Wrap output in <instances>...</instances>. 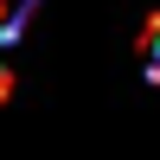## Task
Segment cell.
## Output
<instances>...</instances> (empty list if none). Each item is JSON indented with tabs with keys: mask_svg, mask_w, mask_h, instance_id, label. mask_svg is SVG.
<instances>
[{
	"mask_svg": "<svg viewBox=\"0 0 160 160\" xmlns=\"http://www.w3.org/2000/svg\"><path fill=\"white\" fill-rule=\"evenodd\" d=\"M0 96H7V71H0Z\"/></svg>",
	"mask_w": 160,
	"mask_h": 160,
	"instance_id": "obj_3",
	"label": "cell"
},
{
	"mask_svg": "<svg viewBox=\"0 0 160 160\" xmlns=\"http://www.w3.org/2000/svg\"><path fill=\"white\" fill-rule=\"evenodd\" d=\"M38 0H0V45H13V38L26 32V19H32Z\"/></svg>",
	"mask_w": 160,
	"mask_h": 160,
	"instance_id": "obj_1",
	"label": "cell"
},
{
	"mask_svg": "<svg viewBox=\"0 0 160 160\" xmlns=\"http://www.w3.org/2000/svg\"><path fill=\"white\" fill-rule=\"evenodd\" d=\"M141 64H148V77L160 83V13H154L148 26H141Z\"/></svg>",
	"mask_w": 160,
	"mask_h": 160,
	"instance_id": "obj_2",
	"label": "cell"
}]
</instances>
